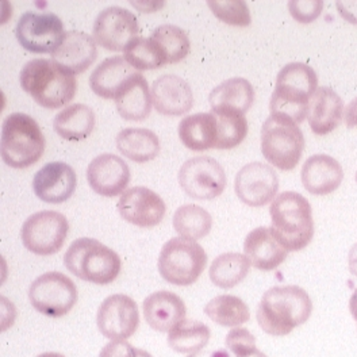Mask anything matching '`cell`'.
Masks as SVG:
<instances>
[{
    "mask_svg": "<svg viewBox=\"0 0 357 357\" xmlns=\"http://www.w3.org/2000/svg\"><path fill=\"white\" fill-rule=\"evenodd\" d=\"M178 184L194 199L211 201L226 188V174L222 165L213 157H192L178 171Z\"/></svg>",
    "mask_w": 357,
    "mask_h": 357,
    "instance_id": "11",
    "label": "cell"
},
{
    "mask_svg": "<svg viewBox=\"0 0 357 357\" xmlns=\"http://www.w3.org/2000/svg\"><path fill=\"white\" fill-rule=\"evenodd\" d=\"M174 229L180 237L191 241L204 238L213 227L211 214L197 204H183L174 214Z\"/></svg>",
    "mask_w": 357,
    "mask_h": 357,
    "instance_id": "32",
    "label": "cell"
},
{
    "mask_svg": "<svg viewBox=\"0 0 357 357\" xmlns=\"http://www.w3.org/2000/svg\"><path fill=\"white\" fill-rule=\"evenodd\" d=\"M77 298L75 283L61 272H46L38 276L29 289L31 306L52 318L67 315L75 307Z\"/></svg>",
    "mask_w": 357,
    "mask_h": 357,
    "instance_id": "9",
    "label": "cell"
},
{
    "mask_svg": "<svg viewBox=\"0 0 357 357\" xmlns=\"http://www.w3.org/2000/svg\"><path fill=\"white\" fill-rule=\"evenodd\" d=\"M244 253L253 267L273 271L286 260L289 250L282 245L271 227L260 226L246 236Z\"/></svg>",
    "mask_w": 357,
    "mask_h": 357,
    "instance_id": "22",
    "label": "cell"
},
{
    "mask_svg": "<svg viewBox=\"0 0 357 357\" xmlns=\"http://www.w3.org/2000/svg\"><path fill=\"white\" fill-rule=\"evenodd\" d=\"M135 8H138L141 13H155L158 11L161 7H164V3L157 1H130Z\"/></svg>",
    "mask_w": 357,
    "mask_h": 357,
    "instance_id": "44",
    "label": "cell"
},
{
    "mask_svg": "<svg viewBox=\"0 0 357 357\" xmlns=\"http://www.w3.org/2000/svg\"><path fill=\"white\" fill-rule=\"evenodd\" d=\"M207 325L194 319H184L168 332V345L178 354H195L210 341Z\"/></svg>",
    "mask_w": 357,
    "mask_h": 357,
    "instance_id": "34",
    "label": "cell"
},
{
    "mask_svg": "<svg viewBox=\"0 0 357 357\" xmlns=\"http://www.w3.org/2000/svg\"><path fill=\"white\" fill-rule=\"evenodd\" d=\"M234 191L238 199L246 206L263 207L279 191L278 174L266 162H249L236 175Z\"/></svg>",
    "mask_w": 357,
    "mask_h": 357,
    "instance_id": "14",
    "label": "cell"
},
{
    "mask_svg": "<svg viewBox=\"0 0 357 357\" xmlns=\"http://www.w3.org/2000/svg\"><path fill=\"white\" fill-rule=\"evenodd\" d=\"M312 312V299L306 291L298 286H279L263 295L256 318L267 335L283 337L307 322Z\"/></svg>",
    "mask_w": 357,
    "mask_h": 357,
    "instance_id": "1",
    "label": "cell"
},
{
    "mask_svg": "<svg viewBox=\"0 0 357 357\" xmlns=\"http://www.w3.org/2000/svg\"><path fill=\"white\" fill-rule=\"evenodd\" d=\"M98 57L96 41L84 31H66L60 45L52 53V60L68 72L77 75L87 70Z\"/></svg>",
    "mask_w": 357,
    "mask_h": 357,
    "instance_id": "20",
    "label": "cell"
},
{
    "mask_svg": "<svg viewBox=\"0 0 357 357\" xmlns=\"http://www.w3.org/2000/svg\"><path fill=\"white\" fill-rule=\"evenodd\" d=\"M64 264L76 278L102 286L112 283L122 268L116 252L89 237L70 244L64 256Z\"/></svg>",
    "mask_w": 357,
    "mask_h": 357,
    "instance_id": "6",
    "label": "cell"
},
{
    "mask_svg": "<svg viewBox=\"0 0 357 357\" xmlns=\"http://www.w3.org/2000/svg\"><path fill=\"white\" fill-rule=\"evenodd\" d=\"M135 72L125 57L114 56L96 66L89 76V87L105 99H115L122 84Z\"/></svg>",
    "mask_w": 357,
    "mask_h": 357,
    "instance_id": "27",
    "label": "cell"
},
{
    "mask_svg": "<svg viewBox=\"0 0 357 357\" xmlns=\"http://www.w3.org/2000/svg\"><path fill=\"white\" fill-rule=\"evenodd\" d=\"M305 149V137L296 123L269 115L261 128V152L269 164L291 171L301 161Z\"/></svg>",
    "mask_w": 357,
    "mask_h": 357,
    "instance_id": "7",
    "label": "cell"
},
{
    "mask_svg": "<svg viewBox=\"0 0 357 357\" xmlns=\"http://www.w3.org/2000/svg\"><path fill=\"white\" fill-rule=\"evenodd\" d=\"M272 231L289 252H298L312 243L314 236L312 206L294 191L279 194L269 207Z\"/></svg>",
    "mask_w": 357,
    "mask_h": 357,
    "instance_id": "4",
    "label": "cell"
},
{
    "mask_svg": "<svg viewBox=\"0 0 357 357\" xmlns=\"http://www.w3.org/2000/svg\"><path fill=\"white\" fill-rule=\"evenodd\" d=\"M69 223L59 211L44 210L30 215L21 230L24 248L38 256L57 253L67 240Z\"/></svg>",
    "mask_w": 357,
    "mask_h": 357,
    "instance_id": "10",
    "label": "cell"
},
{
    "mask_svg": "<svg viewBox=\"0 0 357 357\" xmlns=\"http://www.w3.org/2000/svg\"><path fill=\"white\" fill-rule=\"evenodd\" d=\"M99 357H152L144 349H137L126 341H112L103 347Z\"/></svg>",
    "mask_w": 357,
    "mask_h": 357,
    "instance_id": "41",
    "label": "cell"
},
{
    "mask_svg": "<svg viewBox=\"0 0 357 357\" xmlns=\"http://www.w3.org/2000/svg\"><path fill=\"white\" fill-rule=\"evenodd\" d=\"M204 314L215 324L225 328H237L244 325L250 318L245 302L234 295H218L206 306Z\"/></svg>",
    "mask_w": 357,
    "mask_h": 357,
    "instance_id": "33",
    "label": "cell"
},
{
    "mask_svg": "<svg viewBox=\"0 0 357 357\" xmlns=\"http://www.w3.org/2000/svg\"><path fill=\"white\" fill-rule=\"evenodd\" d=\"M157 266L164 280L185 287L199 279L207 266V255L195 241L176 237L161 248Z\"/></svg>",
    "mask_w": 357,
    "mask_h": 357,
    "instance_id": "8",
    "label": "cell"
},
{
    "mask_svg": "<svg viewBox=\"0 0 357 357\" xmlns=\"http://www.w3.org/2000/svg\"><path fill=\"white\" fill-rule=\"evenodd\" d=\"M146 324L157 332H171L184 321L187 307L183 299L171 291H157L146 296L142 305Z\"/></svg>",
    "mask_w": 357,
    "mask_h": 357,
    "instance_id": "21",
    "label": "cell"
},
{
    "mask_svg": "<svg viewBox=\"0 0 357 357\" xmlns=\"http://www.w3.org/2000/svg\"><path fill=\"white\" fill-rule=\"evenodd\" d=\"M37 357H66L63 356V355H60V354H56V352H47V354H43V355H40V356Z\"/></svg>",
    "mask_w": 357,
    "mask_h": 357,
    "instance_id": "49",
    "label": "cell"
},
{
    "mask_svg": "<svg viewBox=\"0 0 357 357\" xmlns=\"http://www.w3.org/2000/svg\"><path fill=\"white\" fill-rule=\"evenodd\" d=\"M151 38L158 45L167 64H175L184 60L191 49L188 34L175 24L164 23L152 31Z\"/></svg>",
    "mask_w": 357,
    "mask_h": 357,
    "instance_id": "35",
    "label": "cell"
},
{
    "mask_svg": "<svg viewBox=\"0 0 357 357\" xmlns=\"http://www.w3.org/2000/svg\"><path fill=\"white\" fill-rule=\"evenodd\" d=\"M119 215L138 227H155L165 217L167 206L155 191L146 187H132L118 201Z\"/></svg>",
    "mask_w": 357,
    "mask_h": 357,
    "instance_id": "16",
    "label": "cell"
},
{
    "mask_svg": "<svg viewBox=\"0 0 357 357\" xmlns=\"http://www.w3.org/2000/svg\"><path fill=\"white\" fill-rule=\"evenodd\" d=\"M348 264H349V271L352 275L357 278V243L351 248L349 256H348Z\"/></svg>",
    "mask_w": 357,
    "mask_h": 357,
    "instance_id": "46",
    "label": "cell"
},
{
    "mask_svg": "<svg viewBox=\"0 0 357 357\" xmlns=\"http://www.w3.org/2000/svg\"><path fill=\"white\" fill-rule=\"evenodd\" d=\"M89 187L102 197L112 198L122 195L130 181V168L121 158L112 153L95 157L87 168Z\"/></svg>",
    "mask_w": 357,
    "mask_h": 357,
    "instance_id": "17",
    "label": "cell"
},
{
    "mask_svg": "<svg viewBox=\"0 0 357 357\" xmlns=\"http://www.w3.org/2000/svg\"><path fill=\"white\" fill-rule=\"evenodd\" d=\"M152 100L157 112L169 116L187 114L194 106L190 84L176 75H162L152 84Z\"/></svg>",
    "mask_w": 357,
    "mask_h": 357,
    "instance_id": "19",
    "label": "cell"
},
{
    "mask_svg": "<svg viewBox=\"0 0 357 357\" xmlns=\"http://www.w3.org/2000/svg\"><path fill=\"white\" fill-rule=\"evenodd\" d=\"M344 115V102L331 87H318L309 107V125L318 135L332 133L338 128Z\"/></svg>",
    "mask_w": 357,
    "mask_h": 357,
    "instance_id": "25",
    "label": "cell"
},
{
    "mask_svg": "<svg viewBox=\"0 0 357 357\" xmlns=\"http://www.w3.org/2000/svg\"><path fill=\"white\" fill-rule=\"evenodd\" d=\"M349 310H351L352 317L355 318V321L357 322V289L355 290V292L352 294V296H351V301H349Z\"/></svg>",
    "mask_w": 357,
    "mask_h": 357,
    "instance_id": "47",
    "label": "cell"
},
{
    "mask_svg": "<svg viewBox=\"0 0 357 357\" xmlns=\"http://www.w3.org/2000/svg\"><path fill=\"white\" fill-rule=\"evenodd\" d=\"M99 332L112 341H125L139 325L137 303L128 295L115 294L103 301L96 314Z\"/></svg>",
    "mask_w": 357,
    "mask_h": 357,
    "instance_id": "13",
    "label": "cell"
},
{
    "mask_svg": "<svg viewBox=\"0 0 357 357\" xmlns=\"http://www.w3.org/2000/svg\"><path fill=\"white\" fill-rule=\"evenodd\" d=\"M45 146L44 133L33 116L13 112L4 119L0 152L8 167L23 169L36 164L44 155Z\"/></svg>",
    "mask_w": 357,
    "mask_h": 357,
    "instance_id": "5",
    "label": "cell"
},
{
    "mask_svg": "<svg viewBox=\"0 0 357 357\" xmlns=\"http://www.w3.org/2000/svg\"><path fill=\"white\" fill-rule=\"evenodd\" d=\"M64 24L53 13H24L15 26V37L33 53H53L64 37Z\"/></svg>",
    "mask_w": 357,
    "mask_h": 357,
    "instance_id": "12",
    "label": "cell"
},
{
    "mask_svg": "<svg viewBox=\"0 0 357 357\" xmlns=\"http://www.w3.org/2000/svg\"><path fill=\"white\" fill-rule=\"evenodd\" d=\"M188 357H230L225 349H215V351H198L191 354Z\"/></svg>",
    "mask_w": 357,
    "mask_h": 357,
    "instance_id": "45",
    "label": "cell"
},
{
    "mask_svg": "<svg viewBox=\"0 0 357 357\" xmlns=\"http://www.w3.org/2000/svg\"><path fill=\"white\" fill-rule=\"evenodd\" d=\"M340 15L352 24H357V0H341L335 3Z\"/></svg>",
    "mask_w": 357,
    "mask_h": 357,
    "instance_id": "42",
    "label": "cell"
},
{
    "mask_svg": "<svg viewBox=\"0 0 357 357\" xmlns=\"http://www.w3.org/2000/svg\"><path fill=\"white\" fill-rule=\"evenodd\" d=\"M249 267L250 261L245 255L229 252L213 260L208 276L214 286L229 290L238 286L245 279L249 273Z\"/></svg>",
    "mask_w": 357,
    "mask_h": 357,
    "instance_id": "31",
    "label": "cell"
},
{
    "mask_svg": "<svg viewBox=\"0 0 357 357\" xmlns=\"http://www.w3.org/2000/svg\"><path fill=\"white\" fill-rule=\"evenodd\" d=\"M217 118L215 149H231L238 146L248 134L245 115L236 112H213Z\"/></svg>",
    "mask_w": 357,
    "mask_h": 357,
    "instance_id": "37",
    "label": "cell"
},
{
    "mask_svg": "<svg viewBox=\"0 0 357 357\" xmlns=\"http://www.w3.org/2000/svg\"><path fill=\"white\" fill-rule=\"evenodd\" d=\"M53 128L56 133L68 141L86 139L93 132L95 112L83 103L69 105L54 116Z\"/></svg>",
    "mask_w": 357,
    "mask_h": 357,
    "instance_id": "29",
    "label": "cell"
},
{
    "mask_svg": "<svg viewBox=\"0 0 357 357\" xmlns=\"http://www.w3.org/2000/svg\"><path fill=\"white\" fill-rule=\"evenodd\" d=\"M211 112L243 114L255 102V89L244 77H231L211 91L208 96Z\"/></svg>",
    "mask_w": 357,
    "mask_h": 357,
    "instance_id": "26",
    "label": "cell"
},
{
    "mask_svg": "<svg viewBox=\"0 0 357 357\" xmlns=\"http://www.w3.org/2000/svg\"><path fill=\"white\" fill-rule=\"evenodd\" d=\"M344 119L349 129L357 128V98H355L345 109Z\"/></svg>",
    "mask_w": 357,
    "mask_h": 357,
    "instance_id": "43",
    "label": "cell"
},
{
    "mask_svg": "<svg viewBox=\"0 0 357 357\" xmlns=\"http://www.w3.org/2000/svg\"><path fill=\"white\" fill-rule=\"evenodd\" d=\"M318 89V77L312 67L303 63H290L280 69L269 102L273 116L302 123L307 115L310 100Z\"/></svg>",
    "mask_w": 357,
    "mask_h": 357,
    "instance_id": "2",
    "label": "cell"
},
{
    "mask_svg": "<svg viewBox=\"0 0 357 357\" xmlns=\"http://www.w3.org/2000/svg\"><path fill=\"white\" fill-rule=\"evenodd\" d=\"M207 6L213 11V14L226 24L245 27L252 22L249 7L243 0H222V1L208 0Z\"/></svg>",
    "mask_w": 357,
    "mask_h": 357,
    "instance_id": "38",
    "label": "cell"
},
{
    "mask_svg": "<svg viewBox=\"0 0 357 357\" xmlns=\"http://www.w3.org/2000/svg\"><path fill=\"white\" fill-rule=\"evenodd\" d=\"M126 61L138 70L157 69L167 64L158 45L151 37H135L123 50Z\"/></svg>",
    "mask_w": 357,
    "mask_h": 357,
    "instance_id": "36",
    "label": "cell"
},
{
    "mask_svg": "<svg viewBox=\"0 0 357 357\" xmlns=\"http://www.w3.org/2000/svg\"><path fill=\"white\" fill-rule=\"evenodd\" d=\"M152 92L142 73L130 76L118 91L115 106L119 115L126 121H144L152 112Z\"/></svg>",
    "mask_w": 357,
    "mask_h": 357,
    "instance_id": "24",
    "label": "cell"
},
{
    "mask_svg": "<svg viewBox=\"0 0 357 357\" xmlns=\"http://www.w3.org/2000/svg\"><path fill=\"white\" fill-rule=\"evenodd\" d=\"M77 185L75 169L61 161L47 162L33 178L36 195L46 203L59 204L70 199Z\"/></svg>",
    "mask_w": 357,
    "mask_h": 357,
    "instance_id": "18",
    "label": "cell"
},
{
    "mask_svg": "<svg viewBox=\"0 0 357 357\" xmlns=\"http://www.w3.org/2000/svg\"><path fill=\"white\" fill-rule=\"evenodd\" d=\"M118 151L134 162H146L156 158L160 152L157 134L144 128H126L116 135Z\"/></svg>",
    "mask_w": 357,
    "mask_h": 357,
    "instance_id": "30",
    "label": "cell"
},
{
    "mask_svg": "<svg viewBox=\"0 0 357 357\" xmlns=\"http://www.w3.org/2000/svg\"><path fill=\"white\" fill-rule=\"evenodd\" d=\"M138 22L132 11L112 6L102 10L92 27V36L96 44L112 52L125 50L128 44L137 37Z\"/></svg>",
    "mask_w": 357,
    "mask_h": 357,
    "instance_id": "15",
    "label": "cell"
},
{
    "mask_svg": "<svg viewBox=\"0 0 357 357\" xmlns=\"http://www.w3.org/2000/svg\"><path fill=\"white\" fill-rule=\"evenodd\" d=\"M240 357H267L263 352H260V351H255V352H252V354H249V355H246V356H240Z\"/></svg>",
    "mask_w": 357,
    "mask_h": 357,
    "instance_id": "48",
    "label": "cell"
},
{
    "mask_svg": "<svg viewBox=\"0 0 357 357\" xmlns=\"http://www.w3.org/2000/svg\"><path fill=\"white\" fill-rule=\"evenodd\" d=\"M20 82L24 92L49 110L68 105L77 89L75 75L47 59H34L26 63L21 69Z\"/></svg>",
    "mask_w": 357,
    "mask_h": 357,
    "instance_id": "3",
    "label": "cell"
},
{
    "mask_svg": "<svg viewBox=\"0 0 357 357\" xmlns=\"http://www.w3.org/2000/svg\"><path fill=\"white\" fill-rule=\"evenodd\" d=\"M226 347L237 357L256 351V338L245 328H233L226 335Z\"/></svg>",
    "mask_w": 357,
    "mask_h": 357,
    "instance_id": "39",
    "label": "cell"
},
{
    "mask_svg": "<svg viewBox=\"0 0 357 357\" xmlns=\"http://www.w3.org/2000/svg\"><path fill=\"white\" fill-rule=\"evenodd\" d=\"M324 8L322 0H291L289 10L292 18L299 23H312L315 21Z\"/></svg>",
    "mask_w": 357,
    "mask_h": 357,
    "instance_id": "40",
    "label": "cell"
},
{
    "mask_svg": "<svg viewBox=\"0 0 357 357\" xmlns=\"http://www.w3.org/2000/svg\"><path fill=\"white\" fill-rule=\"evenodd\" d=\"M301 178L303 187L312 195H329L341 185L344 169L329 155H314L303 164Z\"/></svg>",
    "mask_w": 357,
    "mask_h": 357,
    "instance_id": "23",
    "label": "cell"
},
{
    "mask_svg": "<svg viewBox=\"0 0 357 357\" xmlns=\"http://www.w3.org/2000/svg\"><path fill=\"white\" fill-rule=\"evenodd\" d=\"M355 178H356V183H357V172H356V176H355Z\"/></svg>",
    "mask_w": 357,
    "mask_h": 357,
    "instance_id": "50",
    "label": "cell"
},
{
    "mask_svg": "<svg viewBox=\"0 0 357 357\" xmlns=\"http://www.w3.org/2000/svg\"><path fill=\"white\" fill-rule=\"evenodd\" d=\"M178 132L180 141L190 151H207L217 142V118L213 112L188 115L180 121Z\"/></svg>",
    "mask_w": 357,
    "mask_h": 357,
    "instance_id": "28",
    "label": "cell"
}]
</instances>
